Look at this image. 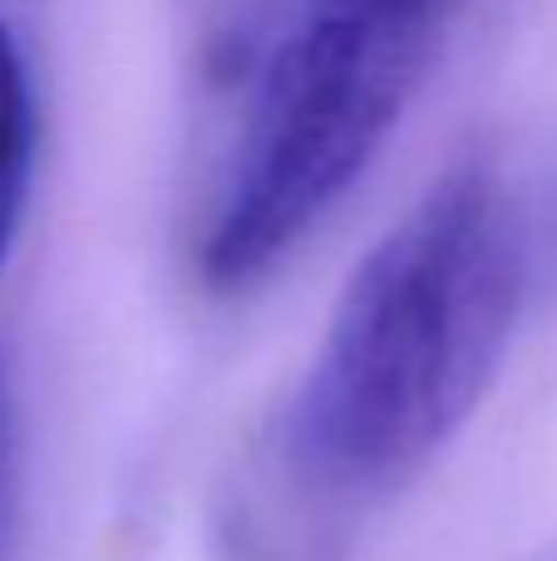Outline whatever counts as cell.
Segmentation results:
<instances>
[{
    "label": "cell",
    "mask_w": 557,
    "mask_h": 561,
    "mask_svg": "<svg viewBox=\"0 0 557 561\" xmlns=\"http://www.w3.org/2000/svg\"><path fill=\"white\" fill-rule=\"evenodd\" d=\"M548 203L493 158L454 163L361 256L286 414L292 463L336 497L414 478L493 389L548 266Z\"/></svg>",
    "instance_id": "obj_1"
},
{
    "label": "cell",
    "mask_w": 557,
    "mask_h": 561,
    "mask_svg": "<svg viewBox=\"0 0 557 561\" xmlns=\"http://www.w3.org/2000/svg\"><path fill=\"white\" fill-rule=\"evenodd\" d=\"M454 0H286L247 69L197 272L213 290L272 276L355 187L405 118Z\"/></svg>",
    "instance_id": "obj_2"
},
{
    "label": "cell",
    "mask_w": 557,
    "mask_h": 561,
    "mask_svg": "<svg viewBox=\"0 0 557 561\" xmlns=\"http://www.w3.org/2000/svg\"><path fill=\"white\" fill-rule=\"evenodd\" d=\"M35 178V94L10 25L0 20V272L15 252Z\"/></svg>",
    "instance_id": "obj_3"
},
{
    "label": "cell",
    "mask_w": 557,
    "mask_h": 561,
    "mask_svg": "<svg viewBox=\"0 0 557 561\" xmlns=\"http://www.w3.org/2000/svg\"><path fill=\"white\" fill-rule=\"evenodd\" d=\"M20 497H25V434H20V399L10 365L0 355V561L15 557Z\"/></svg>",
    "instance_id": "obj_4"
}]
</instances>
